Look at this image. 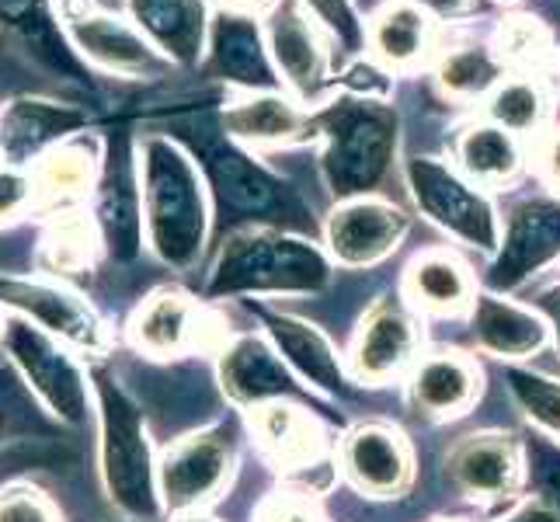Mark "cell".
<instances>
[{"instance_id": "1", "label": "cell", "mask_w": 560, "mask_h": 522, "mask_svg": "<svg viewBox=\"0 0 560 522\" xmlns=\"http://www.w3.org/2000/svg\"><path fill=\"white\" fill-rule=\"evenodd\" d=\"M94 418H98V477L112 509L126 519H158L164 512L158 485V450L147 429L140 401L112 373V366L91 359Z\"/></svg>"}, {"instance_id": "2", "label": "cell", "mask_w": 560, "mask_h": 522, "mask_svg": "<svg viewBox=\"0 0 560 522\" xmlns=\"http://www.w3.org/2000/svg\"><path fill=\"white\" fill-rule=\"evenodd\" d=\"M137 178L143 230L153 258L175 272H188L202 255L209 230V206L199 167L171 140L150 137L140 147Z\"/></svg>"}, {"instance_id": "3", "label": "cell", "mask_w": 560, "mask_h": 522, "mask_svg": "<svg viewBox=\"0 0 560 522\" xmlns=\"http://www.w3.org/2000/svg\"><path fill=\"white\" fill-rule=\"evenodd\" d=\"M331 279V265L314 244L276 230H241L217 258L209 297H279L317 293Z\"/></svg>"}, {"instance_id": "4", "label": "cell", "mask_w": 560, "mask_h": 522, "mask_svg": "<svg viewBox=\"0 0 560 522\" xmlns=\"http://www.w3.org/2000/svg\"><path fill=\"white\" fill-rule=\"evenodd\" d=\"M0 352H4V362L18 373V380L25 383V391L43 404V411H49L60 425H70V429H81L91 421V362H84L77 348L25 317L8 314Z\"/></svg>"}, {"instance_id": "5", "label": "cell", "mask_w": 560, "mask_h": 522, "mask_svg": "<svg viewBox=\"0 0 560 522\" xmlns=\"http://www.w3.org/2000/svg\"><path fill=\"white\" fill-rule=\"evenodd\" d=\"M0 311L32 321L35 327L67 341L88 359H102L108 352L105 321L88 303V297L70 289L63 279H52L43 272L38 276L0 272Z\"/></svg>"}, {"instance_id": "6", "label": "cell", "mask_w": 560, "mask_h": 522, "mask_svg": "<svg viewBox=\"0 0 560 522\" xmlns=\"http://www.w3.org/2000/svg\"><path fill=\"white\" fill-rule=\"evenodd\" d=\"M237 467V446L223 425H209L178 436L161 453L158 485L161 501L171 515L202 512L209 501H217Z\"/></svg>"}, {"instance_id": "7", "label": "cell", "mask_w": 560, "mask_h": 522, "mask_svg": "<svg viewBox=\"0 0 560 522\" xmlns=\"http://www.w3.org/2000/svg\"><path fill=\"white\" fill-rule=\"evenodd\" d=\"M411 192L418 206L424 209V217L439 223L442 230H450L453 237L463 244L480 247V251H494L498 244V220L491 202L480 196L474 185L456 178L453 171L432 161H415L411 171Z\"/></svg>"}, {"instance_id": "8", "label": "cell", "mask_w": 560, "mask_h": 522, "mask_svg": "<svg viewBox=\"0 0 560 522\" xmlns=\"http://www.w3.org/2000/svg\"><path fill=\"white\" fill-rule=\"evenodd\" d=\"M408 227L411 223L404 217V209H397L394 202L376 196H352L341 199L327 217L324 237L338 265L365 268L394 255L404 234H408Z\"/></svg>"}, {"instance_id": "9", "label": "cell", "mask_w": 560, "mask_h": 522, "mask_svg": "<svg viewBox=\"0 0 560 522\" xmlns=\"http://www.w3.org/2000/svg\"><path fill=\"white\" fill-rule=\"evenodd\" d=\"M217 380L226 401L241 408H261L272 401H289L300 394L296 373L282 362L276 345L261 335H234L217 356Z\"/></svg>"}, {"instance_id": "10", "label": "cell", "mask_w": 560, "mask_h": 522, "mask_svg": "<svg viewBox=\"0 0 560 522\" xmlns=\"http://www.w3.org/2000/svg\"><path fill=\"white\" fill-rule=\"evenodd\" d=\"M265 46L279 70V81H285V88L296 91L300 98H306L324 81L327 46L303 0H272L265 22Z\"/></svg>"}, {"instance_id": "11", "label": "cell", "mask_w": 560, "mask_h": 522, "mask_svg": "<svg viewBox=\"0 0 560 522\" xmlns=\"http://www.w3.org/2000/svg\"><path fill=\"white\" fill-rule=\"evenodd\" d=\"M446 474L470 498H509L523 480V446L509 432H474L450 450Z\"/></svg>"}, {"instance_id": "12", "label": "cell", "mask_w": 560, "mask_h": 522, "mask_svg": "<svg viewBox=\"0 0 560 522\" xmlns=\"http://www.w3.org/2000/svg\"><path fill=\"white\" fill-rule=\"evenodd\" d=\"M341 467L370 498H397L415 477L411 450L390 425H359L341 442Z\"/></svg>"}, {"instance_id": "13", "label": "cell", "mask_w": 560, "mask_h": 522, "mask_svg": "<svg viewBox=\"0 0 560 522\" xmlns=\"http://www.w3.org/2000/svg\"><path fill=\"white\" fill-rule=\"evenodd\" d=\"M126 338L140 356L175 359L191 352L202 341V311L199 303L175 286L153 289V293L129 314Z\"/></svg>"}, {"instance_id": "14", "label": "cell", "mask_w": 560, "mask_h": 522, "mask_svg": "<svg viewBox=\"0 0 560 522\" xmlns=\"http://www.w3.org/2000/svg\"><path fill=\"white\" fill-rule=\"evenodd\" d=\"M421 332L400 303L383 300L362 317L352 341V373L362 383H386L400 376L418 356Z\"/></svg>"}, {"instance_id": "15", "label": "cell", "mask_w": 560, "mask_h": 522, "mask_svg": "<svg viewBox=\"0 0 560 522\" xmlns=\"http://www.w3.org/2000/svg\"><path fill=\"white\" fill-rule=\"evenodd\" d=\"M81 112L52 102H11L0 112V161L18 167H35L52 147L67 143L70 132L81 126Z\"/></svg>"}, {"instance_id": "16", "label": "cell", "mask_w": 560, "mask_h": 522, "mask_svg": "<svg viewBox=\"0 0 560 522\" xmlns=\"http://www.w3.org/2000/svg\"><path fill=\"white\" fill-rule=\"evenodd\" d=\"M560 255V202H526L512 212L505 230V247L494 265L491 282L512 289L526 282L536 268H544Z\"/></svg>"}, {"instance_id": "17", "label": "cell", "mask_w": 560, "mask_h": 522, "mask_svg": "<svg viewBox=\"0 0 560 522\" xmlns=\"http://www.w3.org/2000/svg\"><path fill=\"white\" fill-rule=\"evenodd\" d=\"M265 332L272 338L276 352L296 376L306 380V386H317L324 394H349L352 383L345 366L335 352V345L327 341L314 324L289 314H265Z\"/></svg>"}, {"instance_id": "18", "label": "cell", "mask_w": 560, "mask_h": 522, "mask_svg": "<svg viewBox=\"0 0 560 522\" xmlns=\"http://www.w3.org/2000/svg\"><path fill=\"white\" fill-rule=\"evenodd\" d=\"M408 397L418 415L429 418H456L470 411L480 397V370L463 352H432L418 359L408 380Z\"/></svg>"}, {"instance_id": "19", "label": "cell", "mask_w": 560, "mask_h": 522, "mask_svg": "<svg viewBox=\"0 0 560 522\" xmlns=\"http://www.w3.org/2000/svg\"><path fill=\"white\" fill-rule=\"evenodd\" d=\"M470 332H474V341L485 348L488 356L509 359V362L544 352L550 341V327L544 314L529 311V306L509 303L501 297H491V293L474 300Z\"/></svg>"}, {"instance_id": "20", "label": "cell", "mask_w": 560, "mask_h": 522, "mask_svg": "<svg viewBox=\"0 0 560 522\" xmlns=\"http://www.w3.org/2000/svg\"><path fill=\"white\" fill-rule=\"evenodd\" d=\"M370 49L390 70H411L435 43V18L421 0H386L370 18Z\"/></svg>"}, {"instance_id": "21", "label": "cell", "mask_w": 560, "mask_h": 522, "mask_svg": "<svg viewBox=\"0 0 560 522\" xmlns=\"http://www.w3.org/2000/svg\"><path fill=\"white\" fill-rule=\"evenodd\" d=\"M67 32L91 63H98L112 73L137 77L158 67V56H153L147 35L122 25L112 14H98V11L67 14Z\"/></svg>"}, {"instance_id": "22", "label": "cell", "mask_w": 560, "mask_h": 522, "mask_svg": "<svg viewBox=\"0 0 560 522\" xmlns=\"http://www.w3.org/2000/svg\"><path fill=\"white\" fill-rule=\"evenodd\" d=\"M223 129L244 147H289L306 140L311 119L285 94L258 91L234 98L223 108Z\"/></svg>"}, {"instance_id": "23", "label": "cell", "mask_w": 560, "mask_h": 522, "mask_svg": "<svg viewBox=\"0 0 560 522\" xmlns=\"http://www.w3.org/2000/svg\"><path fill=\"white\" fill-rule=\"evenodd\" d=\"M250 429L258 436V446L285 471H306L320 460V425L293 401L261 404L250 411Z\"/></svg>"}, {"instance_id": "24", "label": "cell", "mask_w": 560, "mask_h": 522, "mask_svg": "<svg viewBox=\"0 0 560 522\" xmlns=\"http://www.w3.org/2000/svg\"><path fill=\"white\" fill-rule=\"evenodd\" d=\"M404 293L429 314H459L477 300L474 297V276L450 251H424L418 255L408 272H404Z\"/></svg>"}, {"instance_id": "25", "label": "cell", "mask_w": 560, "mask_h": 522, "mask_svg": "<svg viewBox=\"0 0 560 522\" xmlns=\"http://www.w3.org/2000/svg\"><path fill=\"white\" fill-rule=\"evenodd\" d=\"M94 230L112 258L129 262L143 244V202L140 178L126 171H108L98 182V206H94Z\"/></svg>"}, {"instance_id": "26", "label": "cell", "mask_w": 560, "mask_h": 522, "mask_svg": "<svg viewBox=\"0 0 560 522\" xmlns=\"http://www.w3.org/2000/svg\"><path fill=\"white\" fill-rule=\"evenodd\" d=\"M38 202L67 206L91 196L102 182V153L94 140H67L32 167Z\"/></svg>"}, {"instance_id": "27", "label": "cell", "mask_w": 560, "mask_h": 522, "mask_svg": "<svg viewBox=\"0 0 560 522\" xmlns=\"http://www.w3.org/2000/svg\"><path fill=\"white\" fill-rule=\"evenodd\" d=\"M137 28L147 35L150 46L171 56H196L202 49L206 8L202 0H129Z\"/></svg>"}, {"instance_id": "28", "label": "cell", "mask_w": 560, "mask_h": 522, "mask_svg": "<svg viewBox=\"0 0 560 522\" xmlns=\"http://www.w3.org/2000/svg\"><path fill=\"white\" fill-rule=\"evenodd\" d=\"M456 164L477 185H501L523 167L518 137L494 123H474L456 140Z\"/></svg>"}, {"instance_id": "29", "label": "cell", "mask_w": 560, "mask_h": 522, "mask_svg": "<svg viewBox=\"0 0 560 522\" xmlns=\"http://www.w3.org/2000/svg\"><path fill=\"white\" fill-rule=\"evenodd\" d=\"M485 115L488 123L509 129L512 137H529L539 132L547 115V94L533 77H501L485 98Z\"/></svg>"}, {"instance_id": "30", "label": "cell", "mask_w": 560, "mask_h": 522, "mask_svg": "<svg viewBox=\"0 0 560 522\" xmlns=\"http://www.w3.org/2000/svg\"><path fill=\"white\" fill-rule=\"evenodd\" d=\"M98 244H102L98 230H94L91 220H77V217L60 220L43 241V276L63 279L81 272V268L91 265Z\"/></svg>"}, {"instance_id": "31", "label": "cell", "mask_w": 560, "mask_h": 522, "mask_svg": "<svg viewBox=\"0 0 560 522\" xmlns=\"http://www.w3.org/2000/svg\"><path fill=\"white\" fill-rule=\"evenodd\" d=\"M505 383H509L512 401L523 408V415L536 425V429L560 442V380L509 366Z\"/></svg>"}, {"instance_id": "32", "label": "cell", "mask_w": 560, "mask_h": 522, "mask_svg": "<svg viewBox=\"0 0 560 522\" xmlns=\"http://www.w3.org/2000/svg\"><path fill=\"white\" fill-rule=\"evenodd\" d=\"M505 77L501 60L477 49H456L439 67V84L456 98H477V94H491V88Z\"/></svg>"}, {"instance_id": "33", "label": "cell", "mask_w": 560, "mask_h": 522, "mask_svg": "<svg viewBox=\"0 0 560 522\" xmlns=\"http://www.w3.org/2000/svg\"><path fill=\"white\" fill-rule=\"evenodd\" d=\"M0 522H63L60 506L28 480L0 488Z\"/></svg>"}, {"instance_id": "34", "label": "cell", "mask_w": 560, "mask_h": 522, "mask_svg": "<svg viewBox=\"0 0 560 522\" xmlns=\"http://www.w3.org/2000/svg\"><path fill=\"white\" fill-rule=\"evenodd\" d=\"M35 206H38V185L32 167L0 161V227L28 217Z\"/></svg>"}, {"instance_id": "35", "label": "cell", "mask_w": 560, "mask_h": 522, "mask_svg": "<svg viewBox=\"0 0 560 522\" xmlns=\"http://www.w3.org/2000/svg\"><path fill=\"white\" fill-rule=\"evenodd\" d=\"M255 522H320V512L300 491H276L258 506Z\"/></svg>"}, {"instance_id": "36", "label": "cell", "mask_w": 560, "mask_h": 522, "mask_svg": "<svg viewBox=\"0 0 560 522\" xmlns=\"http://www.w3.org/2000/svg\"><path fill=\"white\" fill-rule=\"evenodd\" d=\"M498 522H560V512L550 498H529Z\"/></svg>"}, {"instance_id": "37", "label": "cell", "mask_w": 560, "mask_h": 522, "mask_svg": "<svg viewBox=\"0 0 560 522\" xmlns=\"http://www.w3.org/2000/svg\"><path fill=\"white\" fill-rule=\"evenodd\" d=\"M536 161H539V171H544V178L560 188V129H550L547 137L539 140Z\"/></svg>"}, {"instance_id": "38", "label": "cell", "mask_w": 560, "mask_h": 522, "mask_svg": "<svg viewBox=\"0 0 560 522\" xmlns=\"http://www.w3.org/2000/svg\"><path fill=\"white\" fill-rule=\"evenodd\" d=\"M539 306H544V314L550 317L553 332H557V348H560V289H550V293H544Z\"/></svg>"}, {"instance_id": "39", "label": "cell", "mask_w": 560, "mask_h": 522, "mask_svg": "<svg viewBox=\"0 0 560 522\" xmlns=\"http://www.w3.org/2000/svg\"><path fill=\"white\" fill-rule=\"evenodd\" d=\"M547 491H550V501H553L557 512H560V463L547 474Z\"/></svg>"}, {"instance_id": "40", "label": "cell", "mask_w": 560, "mask_h": 522, "mask_svg": "<svg viewBox=\"0 0 560 522\" xmlns=\"http://www.w3.org/2000/svg\"><path fill=\"white\" fill-rule=\"evenodd\" d=\"M171 522H220V519H212V515L202 509V512H178V515H171Z\"/></svg>"}, {"instance_id": "41", "label": "cell", "mask_w": 560, "mask_h": 522, "mask_svg": "<svg viewBox=\"0 0 560 522\" xmlns=\"http://www.w3.org/2000/svg\"><path fill=\"white\" fill-rule=\"evenodd\" d=\"M223 4L237 8V11H255V8H265L268 0H223Z\"/></svg>"}, {"instance_id": "42", "label": "cell", "mask_w": 560, "mask_h": 522, "mask_svg": "<svg viewBox=\"0 0 560 522\" xmlns=\"http://www.w3.org/2000/svg\"><path fill=\"white\" fill-rule=\"evenodd\" d=\"M4 432H8V411L0 408V442H4Z\"/></svg>"}, {"instance_id": "43", "label": "cell", "mask_w": 560, "mask_h": 522, "mask_svg": "<svg viewBox=\"0 0 560 522\" xmlns=\"http://www.w3.org/2000/svg\"><path fill=\"white\" fill-rule=\"evenodd\" d=\"M4 321H8V314L0 311V338H4Z\"/></svg>"}, {"instance_id": "44", "label": "cell", "mask_w": 560, "mask_h": 522, "mask_svg": "<svg viewBox=\"0 0 560 522\" xmlns=\"http://www.w3.org/2000/svg\"><path fill=\"white\" fill-rule=\"evenodd\" d=\"M435 522H450V519H435Z\"/></svg>"}]
</instances>
